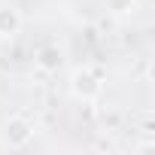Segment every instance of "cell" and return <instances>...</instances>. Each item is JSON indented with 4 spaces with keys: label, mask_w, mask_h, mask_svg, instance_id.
I'll list each match as a JSON object with an SVG mask.
<instances>
[{
    "label": "cell",
    "mask_w": 155,
    "mask_h": 155,
    "mask_svg": "<svg viewBox=\"0 0 155 155\" xmlns=\"http://www.w3.org/2000/svg\"><path fill=\"white\" fill-rule=\"evenodd\" d=\"M31 137H34V125H31L28 119H21V116L9 119L6 128H3V140L9 143V149H21V146H28Z\"/></svg>",
    "instance_id": "1"
},
{
    "label": "cell",
    "mask_w": 155,
    "mask_h": 155,
    "mask_svg": "<svg viewBox=\"0 0 155 155\" xmlns=\"http://www.w3.org/2000/svg\"><path fill=\"white\" fill-rule=\"evenodd\" d=\"M18 31V12L15 9H0V34L9 37Z\"/></svg>",
    "instance_id": "2"
},
{
    "label": "cell",
    "mask_w": 155,
    "mask_h": 155,
    "mask_svg": "<svg viewBox=\"0 0 155 155\" xmlns=\"http://www.w3.org/2000/svg\"><path fill=\"white\" fill-rule=\"evenodd\" d=\"M40 64H43L46 70H52V67H58V58H55V49H46V52L40 55Z\"/></svg>",
    "instance_id": "3"
}]
</instances>
